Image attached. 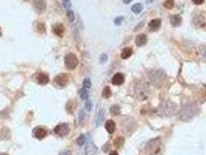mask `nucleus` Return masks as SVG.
Returning a JSON list of instances; mask_svg holds the SVG:
<instances>
[{"label": "nucleus", "instance_id": "obj_1", "mask_svg": "<svg viewBox=\"0 0 206 155\" xmlns=\"http://www.w3.org/2000/svg\"><path fill=\"white\" fill-rule=\"evenodd\" d=\"M136 97L141 100L146 99L148 97L149 89L145 83H137L135 88Z\"/></svg>", "mask_w": 206, "mask_h": 155}, {"label": "nucleus", "instance_id": "obj_2", "mask_svg": "<svg viewBox=\"0 0 206 155\" xmlns=\"http://www.w3.org/2000/svg\"><path fill=\"white\" fill-rule=\"evenodd\" d=\"M160 149V141L159 139H154L149 141L146 146V151L149 155H155Z\"/></svg>", "mask_w": 206, "mask_h": 155}, {"label": "nucleus", "instance_id": "obj_3", "mask_svg": "<svg viewBox=\"0 0 206 155\" xmlns=\"http://www.w3.org/2000/svg\"><path fill=\"white\" fill-rule=\"evenodd\" d=\"M165 78L166 74L163 71H154L150 74V79L156 86L158 85H162V82L164 81Z\"/></svg>", "mask_w": 206, "mask_h": 155}, {"label": "nucleus", "instance_id": "obj_4", "mask_svg": "<svg viewBox=\"0 0 206 155\" xmlns=\"http://www.w3.org/2000/svg\"><path fill=\"white\" fill-rule=\"evenodd\" d=\"M64 63H65V66L66 68L69 70H74V68H77V66L78 64V59L76 57L75 54L72 53L68 54V55H66L65 58H64Z\"/></svg>", "mask_w": 206, "mask_h": 155}, {"label": "nucleus", "instance_id": "obj_5", "mask_svg": "<svg viewBox=\"0 0 206 155\" xmlns=\"http://www.w3.org/2000/svg\"><path fill=\"white\" fill-rule=\"evenodd\" d=\"M33 6L35 12L37 13H44L47 9V2L45 0H34Z\"/></svg>", "mask_w": 206, "mask_h": 155}, {"label": "nucleus", "instance_id": "obj_6", "mask_svg": "<svg viewBox=\"0 0 206 155\" xmlns=\"http://www.w3.org/2000/svg\"><path fill=\"white\" fill-rule=\"evenodd\" d=\"M53 131L56 134H58L60 136H65L68 135L70 130L68 127V125L66 123H61L59 124L53 129Z\"/></svg>", "mask_w": 206, "mask_h": 155}, {"label": "nucleus", "instance_id": "obj_7", "mask_svg": "<svg viewBox=\"0 0 206 155\" xmlns=\"http://www.w3.org/2000/svg\"><path fill=\"white\" fill-rule=\"evenodd\" d=\"M68 76L66 74H60L54 78L53 79V82L55 83L56 85H60L64 87L68 84Z\"/></svg>", "mask_w": 206, "mask_h": 155}, {"label": "nucleus", "instance_id": "obj_8", "mask_svg": "<svg viewBox=\"0 0 206 155\" xmlns=\"http://www.w3.org/2000/svg\"><path fill=\"white\" fill-rule=\"evenodd\" d=\"M64 31H65V29L62 24H56L55 25L53 26V32L57 36H61V37L63 36Z\"/></svg>", "mask_w": 206, "mask_h": 155}, {"label": "nucleus", "instance_id": "obj_9", "mask_svg": "<svg viewBox=\"0 0 206 155\" xmlns=\"http://www.w3.org/2000/svg\"><path fill=\"white\" fill-rule=\"evenodd\" d=\"M47 135V130L43 129V128L41 127H38L36 128L34 130V136L35 137L39 140H43V138H45Z\"/></svg>", "mask_w": 206, "mask_h": 155}, {"label": "nucleus", "instance_id": "obj_10", "mask_svg": "<svg viewBox=\"0 0 206 155\" xmlns=\"http://www.w3.org/2000/svg\"><path fill=\"white\" fill-rule=\"evenodd\" d=\"M161 25V21L159 19H152L150 24H149V30L153 32V31H157L160 28Z\"/></svg>", "mask_w": 206, "mask_h": 155}, {"label": "nucleus", "instance_id": "obj_11", "mask_svg": "<svg viewBox=\"0 0 206 155\" xmlns=\"http://www.w3.org/2000/svg\"><path fill=\"white\" fill-rule=\"evenodd\" d=\"M124 82V76L120 73H117L113 76L112 79V83L115 85H122Z\"/></svg>", "mask_w": 206, "mask_h": 155}, {"label": "nucleus", "instance_id": "obj_12", "mask_svg": "<svg viewBox=\"0 0 206 155\" xmlns=\"http://www.w3.org/2000/svg\"><path fill=\"white\" fill-rule=\"evenodd\" d=\"M147 41V36L145 34H140L136 37V44L138 46V47H142L143 45L146 44V43Z\"/></svg>", "mask_w": 206, "mask_h": 155}, {"label": "nucleus", "instance_id": "obj_13", "mask_svg": "<svg viewBox=\"0 0 206 155\" xmlns=\"http://www.w3.org/2000/svg\"><path fill=\"white\" fill-rule=\"evenodd\" d=\"M182 23V18L180 15H173L170 17V24L173 26H179Z\"/></svg>", "mask_w": 206, "mask_h": 155}, {"label": "nucleus", "instance_id": "obj_14", "mask_svg": "<svg viewBox=\"0 0 206 155\" xmlns=\"http://www.w3.org/2000/svg\"><path fill=\"white\" fill-rule=\"evenodd\" d=\"M49 77L44 73H40L37 76V81L41 85H47V83L49 82Z\"/></svg>", "mask_w": 206, "mask_h": 155}, {"label": "nucleus", "instance_id": "obj_15", "mask_svg": "<svg viewBox=\"0 0 206 155\" xmlns=\"http://www.w3.org/2000/svg\"><path fill=\"white\" fill-rule=\"evenodd\" d=\"M105 129L109 134H113L115 130V123L112 119H108L105 123Z\"/></svg>", "mask_w": 206, "mask_h": 155}, {"label": "nucleus", "instance_id": "obj_16", "mask_svg": "<svg viewBox=\"0 0 206 155\" xmlns=\"http://www.w3.org/2000/svg\"><path fill=\"white\" fill-rule=\"evenodd\" d=\"M132 54H133L132 48H130V47H126V48L123 49V51H122L121 57L123 58V59H127L128 57H130V56L132 55Z\"/></svg>", "mask_w": 206, "mask_h": 155}, {"label": "nucleus", "instance_id": "obj_17", "mask_svg": "<svg viewBox=\"0 0 206 155\" xmlns=\"http://www.w3.org/2000/svg\"><path fill=\"white\" fill-rule=\"evenodd\" d=\"M143 8V5L141 4V3H136V4H134L133 6L131 9H132V11L134 13L138 14V13L142 12Z\"/></svg>", "mask_w": 206, "mask_h": 155}, {"label": "nucleus", "instance_id": "obj_18", "mask_svg": "<svg viewBox=\"0 0 206 155\" xmlns=\"http://www.w3.org/2000/svg\"><path fill=\"white\" fill-rule=\"evenodd\" d=\"M66 17L68 21L70 22V23H73V22L74 21V19H75V16H74V12H73V10L71 9L67 10Z\"/></svg>", "mask_w": 206, "mask_h": 155}, {"label": "nucleus", "instance_id": "obj_19", "mask_svg": "<svg viewBox=\"0 0 206 155\" xmlns=\"http://www.w3.org/2000/svg\"><path fill=\"white\" fill-rule=\"evenodd\" d=\"M110 113L114 116H118L120 113V107L118 105H113L110 107Z\"/></svg>", "mask_w": 206, "mask_h": 155}, {"label": "nucleus", "instance_id": "obj_20", "mask_svg": "<svg viewBox=\"0 0 206 155\" xmlns=\"http://www.w3.org/2000/svg\"><path fill=\"white\" fill-rule=\"evenodd\" d=\"M74 103L75 102L74 101H70L69 102H68V104H67V111H68V113H73L74 112L75 108H76V105L74 106Z\"/></svg>", "mask_w": 206, "mask_h": 155}, {"label": "nucleus", "instance_id": "obj_21", "mask_svg": "<svg viewBox=\"0 0 206 155\" xmlns=\"http://www.w3.org/2000/svg\"><path fill=\"white\" fill-rule=\"evenodd\" d=\"M103 117H104V111H103V109H100L97 119H96V126H98L101 124L102 119H103Z\"/></svg>", "mask_w": 206, "mask_h": 155}, {"label": "nucleus", "instance_id": "obj_22", "mask_svg": "<svg viewBox=\"0 0 206 155\" xmlns=\"http://www.w3.org/2000/svg\"><path fill=\"white\" fill-rule=\"evenodd\" d=\"M112 96V91H111V89L108 86L105 87L102 91V96L105 99L109 98L110 96Z\"/></svg>", "mask_w": 206, "mask_h": 155}, {"label": "nucleus", "instance_id": "obj_23", "mask_svg": "<svg viewBox=\"0 0 206 155\" xmlns=\"http://www.w3.org/2000/svg\"><path fill=\"white\" fill-rule=\"evenodd\" d=\"M80 96H81V98L84 100L88 99V90L86 89H85L84 87H83L82 89H81V90H80Z\"/></svg>", "mask_w": 206, "mask_h": 155}, {"label": "nucleus", "instance_id": "obj_24", "mask_svg": "<svg viewBox=\"0 0 206 155\" xmlns=\"http://www.w3.org/2000/svg\"><path fill=\"white\" fill-rule=\"evenodd\" d=\"M174 6V0H165L164 2V6L165 8L170 9H172Z\"/></svg>", "mask_w": 206, "mask_h": 155}, {"label": "nucleus", "instance_id": "obj_25", "mask_svg": "<svg viewBox=\"0 0 206 155\" xmlns=\"http://www.w3.org/2000/svg\"><path fill=\"white\" fill-rule=\"evenodd\" d=\"M36 31H38L39 33H41V34H42V33H44L45 30H46L44 24H43V23H38L37 25H36Z\"/></svg>", "mask_w": 206, "mask_h": 155}, {"label": "nucleus", "instance_id": "obj_26", "mask_svg": "<svg viewBox=\"0 0 206 155\" xmlns=\"http://www.w3.org/2000/svg\"><path fill=\"white\" fill-rule=\"evenodd\" d=\"M62 2H63V6H64V7L67 10L71 9V8L72 6L71 0H62Z\"/></svg>", "mask_w": 206, "mask_h": 155}, {"label": "nucleus", "instance_id": "obj_27", "mask_svg": "<svg viewBox=\"0 0 206 155\" xmlns=\"http://www.w3.org/2000/svg\"><path fill=\"white\" fill-rule=\"evenodd\" d=\"M124 142V139L122 138V137H118V138H116L115 140V141H114V144H115V146L116 147H121V145L123 144Z\"/></svg>", "mask_w": 206, "mask_h": 155}, {"label": "nucleus", "instance_id": "obj_28", "mask_svg": "<svg viewBox=\"0 0 206 155\" xmlns=\"http://www.w3.org/2000/svg\"><path fill=\"white\" fill-rule=\"evenodd\" d=\"M91 82L90 79H85V80H84V81H83V87L85 88V89H88L91 87Z\"/></svg>", "mask_w": 206, "mask_h": 155}, {"label": "nucleus", "instance_id": "obj_29", "mask_svg": "<svg viewBox=\"0 0 206 155\" xmlns=\"http://www.w3.org/2000/svg\"><path fill=\"white\" fill-rule=\"evenodd\" d=\"M85 136L81 135V136H79L78 138V140H77V144H78L79 146H82V145L85 144Z\"/></svg>", "mask_w": 206, "mask_h": 155}, {"label": "nucleus", "instance_id": "obj_30", "mask_svg": "<svg viewBox=\"0 0 206 155\" xmlns=\"http://www.w3.org/2000/svg\"><path fill=\"white\" fill-rule=\"evenodd\" d=\"M107 60H108V56H107L105 54H102L101 57H100V62H101L102 64L105 63V62L107 61Z\"/></svg>", "mask_w": 206, "mask_h": 155}, {"label": "nucleus", "instance_id": "obj_31", "mask_svg": "<svg viewBox=\"0 0 206 155\" xmlns=\"http://www.w3.org/2000/svg\"><path fill=\"white\" fill-rule=\"evenodd\" d=\"M123 20V16H119L117 17L116 19H115V24L117 26H119L122 24V22Z\"/></svg>", "mask_w": 206, "mask_h": 155}, {"label": "nucleus", "instance_id": "obj_32", "mask_svg": "<svg viewBox=\"0 0 206 155\" xmlns=\"http://www.w3.org/2000/svg\"><path fill=\"white\" fill-rule=\"evenodd\" d=\"M85 107L88 110H91V109L92 108V103H91V101H88L86 103H85Z\"/></svg>", "mask_w": 206, "mask_h": 155}, {"label": "nucleus", "instance_id": "obj_33", "mask_svg": "<svg viewBox=\"0 0 206 155\" xmlns=\"http://www.w3.org/2000/svg\"><path fill=\"white\" fill-rule=\"evenodd\" d=\"M192 1L196 5H201L205 2V0H192Z\"/></svg>", "mask_w": 206, "mask_h": 155}, {"label": "nucleus", "instance_id": "obj_34", "mask_svg": "<svg viewBox=\"0 0 206 155\" xmlns=\"http://www.w3.org/2000/svg\"><path fill=\"white\" fill-rule=\"evenodd\" d=\"M133 0H123V2L125 4H129V3H130Z\"/></svg>", "mask_w": 206, "mask_h": 155}, {"label": "nucleus", "instance_id": "obj_35", "mask_svg": "<svg viewBox=\"0 0 206 155\" xmlns=\"http://www.w3.org/2000/svg\"><path fill=\"white\" fill-rule=\"evenodd\" d=\"M109 155H119V154H118V153H117L116 151H113V152H111Z\"/></svg>", "mask_w": 206, "mask_h": 155}, {"label": "nucleus", "instance_id": "obj_36", "mask_svg": "<svg viewBox=\"0 0 206 155\" xmlns=\"http://www.w3.org/2000/svg\"><path fill=\"white\" fill-rule=\"evenodd\" d=\"M0 155H8L6 154H0Z\"/></svg>", "mask_w": 206, "mask_h": 155}, {"label": "nucleus", "instance_id": "obj_37", "mask_svg": "<svg viewBox=\"0 0 206 155\" xmlns=\"http://www.w3.org/2000/svg\"><path fill=\"white\" fill-rule=\"evenodd\" d=\"M24 1H29V0H24Z\"/></svg>", "mask_w": 206, "mask_h": 155}]
</instances>
